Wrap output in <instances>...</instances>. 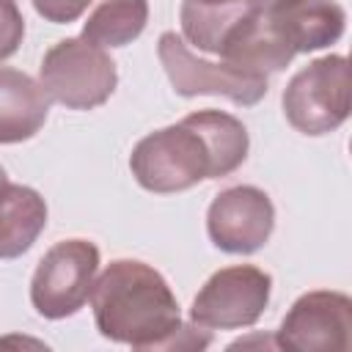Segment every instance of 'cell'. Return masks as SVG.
<instances>
[{
  "instance_id": "obj_12",
  "label": "cell",
  "mask_w": 352,
  "mask_h": 352,
  "mask_svg": "<svg viewBox=\"0 0 352 352\" xmlns=\"http://www.w3.org/2000/svg\"><path fill=\"white\" fill-rule=\"evenodd\" d=\"M50 96L30 74L0 66V143L30 140L50 116Z\"/></svg>"
},
{
  "instance_id": "obj_7",
  "label": "cell",
  "mask_w": 352,
  "mask_h": 352,
  "mask_svg": "<svg viewBox=\"0 0 352 352\" xmlns=\"http://www.w3.org/2000/svg\"><path fill=\"white\" fill-rule=\"evenodd\" d=\"M272 292V278L261 267L234 264L217 270L195 294L190 319L204 330H239L261 319Z\"/></svg>"
},
{
  "instance_id": "obj_10",
  "label": "cell",
  "mask_w": 352,
  "mask_h": 352,
  "mask_svg": "<svg viewBox=\"0 0 352 352\" xmlns=\"http://www.w3.org/2000/svg\"><path fill=\"white\" fill-rule=\"evenodd\" d=\"M261 14L294 55L336 44L346 28V11L336 0H278Z\"/></svg>"
},
{
  "instance_id": "obj_3",
  "label": "cell",
  "mask_w": 352,
  "mask_h": 352,
  "mask_svg": "<svg viewBox=\"0 0 352 352\" xmlns=\"http://www.w3.org/2000/svg\"><path fill=\"white\" fill-rule=\"evenodd\" d=\"M38 82L52 102L69 110H94L113 96L118 72L104 47L74 36L60 38L44 52Z\"/></svg>"
},
{
  "instance_id": "obj_2",
  "label": "cell",
  "mask_w": 352,
  "mask_h": 352,
  "mask_svg": "<svg viewBox=\"0 0 352 352\" xmlns=\"http://www.w3.org/2000/svg\"><path fill=\"white\" fill-rule=\"evenodd\" d=\"M96 330L132 349H201L212 341L198 336L179 314L168 280L138 258H116L94 280L88 294Z\"/></svg>"
},
{
  "instance_id": "obj_9",
  "label": "cell",
  "mask_w": 352,
  "mask_h": 352,
  "mask_svg": "<svg viewBox=\"0 0 352 352\" xmlns=\"http://www.w3.org/2000/svg\"><path fill=\"white\" fill-rule=\"evenodd\" d=\"M275 228L270 195L253 184H236L217 192L206 212V234L214 248L236 256L256 253Z\"/></svg>"
},
{
  "instance_id": "obj_13",
  "label": "cell",
  "mask_w": 352,
  "mask_h": 352,
  "mask_svg": "<svg viewBox=\"0 0 352 352\" xmlns=\"http://www.w3.org/2000/svg\"><path fill=\"white\" fill-rule=\"evenodd\" d=\"M47 226V204L28 184L0 187V258H19Z\"/></svg>"
},
{
  "instance_id": "obj_4",
  "label": "cell",
  "mask_w": 352,
  "mask_h": 352,
  "mask_svg": "<svg viewBox=\"0 0 352 352\" xmlns=\"http://www.w3.org/2000/svg\"><path fill=\"white\" fill-rule=\"evenodd\" d=\"M286 121L302 135H327L349 116V60L324 55L302 66L280 96Z\"/></svg>"
},
{
  "instance_id": "obj_5",
  "label": "cell",
  "mask_w": 352,
  "mask_h": 352,
  "mask_svg": "<svg viewBox=\"0 0 352 352\" xmlns=\"http://www.w3.org/2000/svg\"><path fill=\"white\" fill-rule=\"evenodd\" d=\"M157 55L179 96H226L239 107H253L267 96V74L239 69L226 60H204L173 30L160 36Z\"/></svg>"
},
{
  "instance_id": "obj_1",
  "label": "cell",
  "mask_w": 352,
  "mask_h": 352,
  "mask_svg": "<svg viewBox=\"0 0 352 352\" xmlns=\"http://www.w3.org/2000/svg\"><path fill=\"white\" fill-rule=\"evenodd\" d=\"M248 148L250 138L239 118L223 110H198L138 140L129 168L148 192H182L204 179L231 176L248 160Z\"/></svg>"
},
{
  "instance_id": "obj_15",
  "label": "cell",
  "mask_w": 352,
  "mask_h": 352,
  "mask_svg": "<svg viewBox=\"0 0 352 352\" xmlns=\"http://www.w3.org/2000/svg\"><path fill=\"white\" fill-rule=\"evenodd\" d=\"M148 22V0H104L82 25V38L99 47H124L135 41Z\"/></svg>"
},
{
  "instance_id": "obj_18",
  "label": "cell",
  "mask_w": 352,
  "mask_h": 352,
  "mask_svg": "<svg viewBox=\"0 0 352 352\" xmlns=\"http://www.w3.org/2000/svg\"><path fill=\"white\" fill-rule=\"evenodd\" d=\"M278 0H245V6L250 8V11H264V8H270V6H275Z\"/></svg>"
},
{
  "instance_id": "obj_14",
  "label": "cell",
  "mask_w": 352,
  "mask_h": 352,
  "mask_svg": "<svg viewBox=\"0 0 352 352\" xmlns=\"http://www.w3.org/2000/svg\"><path fill=\"white\" fill-rule=\"evenodd\" d=\"M248 11L245 0H182V36L201 52L217 55L223 36Z\"/></svg>"
},
{
  "instance_id": "obj_8",
  "label": "cell",
  "mask_w": 352,
  "mask_h": 352,
  "mask_svg": "<svg viewBox=\"0 0 352 352\" xmlns=\"http://www.w3.org/2000/svg\"><path fill=\"white\" fill-rule=\"evenodd\" d=\"M275 346L294 352H346L352 346V300L344 292H308L283 316Z\"/></svg>"
},
{
  "instance_id": "obj_16",
  "label": "cell",
  "mask_w": 352,
  "mask_h": 352,
  "mask_svg": "<svg viewBox=\"0 0 352 352\" xmlns=\"http://www.w3.org/2000/svg\"><path fill=\"white\" fill-rule=\"evenodd\" d=\"M25 36V16L16 0H0V60L11 58Z\"/></svg>"
},
{
  "instance_id": "obj_11",
  "label": "cell",
  "mask_w": 352,
  "mask_h": 352,
  "mask_svg": "<svg viewBox=\"0 0 352 352\" xmlns=\"http://www.w3.org/2000/svg\"><path fill=\"white\" fill-rule=\"evenodd\" d=\"M217 55L231 66L250 69L258 74L283 72L294 58V52L278 38V33L272 30V25L261 11L242 14L223 36Z\"/></svg>"
},
{
  "instance_id": "obj_19",
  "label": "cell",
  "mask_w": 352,
  "mask_h": 352,
  "mask_svg": "<svg viewBox=\"0 0 352 352\" xmlns=\"http://www.w3.org/2000/svg\"><path fill=\"white\" fill-rule=\"evenodd\" d=\"M6 182H8V176H6V168H3V165H0V187H3V184H6Z\"/></svg>"
},
{
  "instance_id": "obj_6",
  "label": "cell",
  "mask_w": 352,
  "mask_h": 352,
  "mask_svg": "<svg viewBox=\"0 0 352 352\" xmlns=\"http://www.w3.org/2000/svg\"><path fill=\"white\" fill-rule=\"evenodd\" d=\"M99 248L88 239H63L52 245L30 280V302L44 319L74 316L96 280Z\"/></svg>"
},
{
  "instance_id": "obj_17",
  "label": "cell",
  "mask_w": 352,
  "mask_h": 352,
  "mask_svg": "<svg viewBox=\"0 0 352 352\" xmlns=\"http://www.w3.org/2000/svg\"><path fill=\"white\" fill-rule=\"evenodd\" d=\"M94 0H33V8L38 11V16H44L52 25H66L74 22L85 14V8Z\"/></svg>"
}]
</instances>
